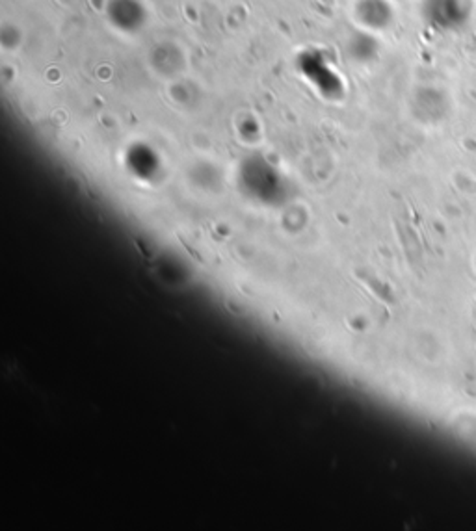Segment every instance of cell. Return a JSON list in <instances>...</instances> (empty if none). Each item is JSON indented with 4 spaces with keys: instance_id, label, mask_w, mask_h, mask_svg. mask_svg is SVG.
<instances>
[{
    "instance_id": "6da1fadb",
    "label": "cell",
    "mask_w": 476,
    "mask_h": 531,
    "mask_svg": "<svg viewBox=\"0 0 476 531\" xmlns=\"http://www.w3.org/2000/svg\"><path fill=\"white\" fill-rule=\"evenodd\" d=\"M428 4L430 8L426 10V15L443 30L458 28L471 15V4L467 0H428Z\"/></svg>"
}]
</instances>
